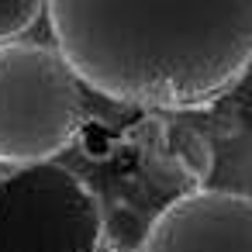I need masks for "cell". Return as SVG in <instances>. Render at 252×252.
<instances>
[{"instance_id": "cell-1", "label": "cell", "mask_w": 252, "mask_h": 252, "mask_svg": "<svg viewBox=\"0 0 252 252\" xmlns=\"http://www.w3.org/2000/svg\"><path fill=\"white\" fill-rule=\"evenodd\" d=\"M83 87L152 111L221 100L252 66V0H45Z\"/></svg>"}, {"instance_id": "cell-2", "label": "cell", "mask_w": 252, "mask_h": 252, "mask_svg": "<svg viewBox=\"0 0 252 252\" xmlns=\"http://www.w3.org/2000/svg\"><path fill=\"white\" fill-rule=\"evenodd\" d=\"M83 118V83L52 45H0V166L52 162L80 135Z\"/></svg>"}, {"instance_id": "cell-3", "label": "cell", "mask_w": 252, "mask_h": 252, "mask_svg": "<svg viewBox=\"0 0 252 252\" xmlns=\"http://www.w3.org/2000/svg\"><path fill=\"white\" fill-rule=\"evenodd\" d=\"M104 207L66 166L35 162L0 176V252H97Z\"/></svg>"}, {"instance_id": "cell-4", "label": "cell", "mask_w": 252, "mask_h": 252, "mask_svg": "<svg viewBox=\"0 0 252 252\" xmlns=\"http://www.w3.org/2000/svg\"><path fill=\"white\" fill-rule=\"evenodd\" d=\"M142 252H252V197L235 190H187L149 224Z\"/></svg>"}, {"instance_id": "cell-5", "label": "cell", "mask_w": 252, "mask_h": 252, "mask_svg": "<svg viewBox=\"0 0 252 252\" xmlns=\"http://www.w3.org/2000/svg\"><path fill=\"white\" fill-rule=\"evenodd\" d=\"M162 145H166V156L183 169V176H190L193 183H204L211 173H214V149L211 142L193 128V125H183V121H166L162 125Z\"/></svg>"}, {"instance_id": "cell-6", "label": "cell", "mask_w": 252, "mask_h": 252, "mask_svg": "<svg viewBox=\"0 0 252 252\" xmlns=\"http://www.w3.org/2000/svg\"><path fill=\"white\" fill-rule=\"evenodd\" d=\"M149 218L131 207L128 200L111 204V211H104V242L111 252H142L145 238H149Z\"/></svg>"}, {"instance_id": "cell-7", "label": "cell", "mask_w": 252, "mask_h": 252, "mask_svg": "<svg viewBox=\"0 0 252 252\" xmlns=\"http://www.w3.org/2000/svg\"><path fill=\"white\" fill-rule=\"evenodd\" d=\"M45 7V0H0V45L25 35Z\"/></svg>"}, {"instance_id": "cell-8", "label": "cell", "mask_w": 252, "mask_h": 252, "mask_svg": "<svg viewBox=\"0 0 252 252\" xmlns=\"http://www.w3.org/2000/svg\"><path fill=\"white\" fill-rule=\"evenodd\" d=\"M245 107H249V121H252V87H249V104Z\"/></svg>"}]
</instances>
